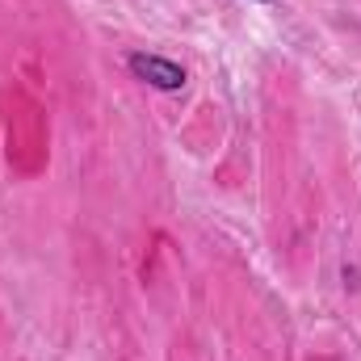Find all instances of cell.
<instances>
[{"label":"cell","mask_w":361,"mask_h":361,"mask_svg":"<svg viewBox=\"0 0 361 361\" xmlns=\"http://www.w3.org/2000/svg\"><path fill=\"white\" fill-rule=\"evenodd\" d=\"M126 68H130L135 80H143L147 89H156V92H180L189 85V72L180 68L177 59H164V55H152V51H130Z\"/></svg>","instance_id":"1"},{"label":"cell","mask_w":361,"mask_h":361,"mask_svg":"<svg viewBox=\"0 0 361 361\" xmlns=\"http://www.w3.org/2000/svg\"><path fill=\"white\" fill-rule=\"evenodd\" d=\"M257 4H273V0H257Z\"/></svg>","instance_id":"2"}]
</instances>
